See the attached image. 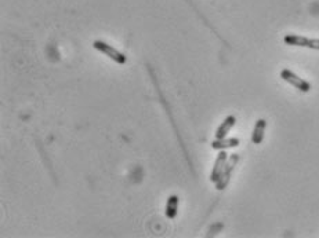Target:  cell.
<instances>
[{
	"label": "cell",
	"mask_w": 319,
	"mask_h": 238,
	"mask_svg": "<svg viewBox=\"0 0 319 238\" xmlns=\"http://www.w3.org/2000/svg\"><path fill=\"white\" fill-rule=\"evenodd\" d=\"M93 47H94V50L104 54L105 57H108L109 60H112L113 62L118 63V65H124V63L127 62V57H126L123 52L116 50L113 46L103 42V40H95V42L93 43Z\"/></svg>",
	"instance_id": "cell-1"
},
{
	"label": "cell",
	"mask_w": 319,
	"mask_h": 238,
	"mask_svg": "<svg viewBox=\"0 0 319 238\" xmlns=\"http://www.w3.org/2000/svg\"><path fill=\"white\" fill-rule=\"evenodd\" d=\"M239 162V154L233 153L228 156V161L225 164V168L221 174L220 179L216 182V189L217 190H224L225 187L228 186L230 180L232 178L233 171H235V167L238 165Z\"/></svg>",
	"instance_id": "cell-2"
},
{
	"label": "cell",
	"mask_w": 319,
	"mask_h": 238,
	"mask_svg": "<svg viewBox=\"0 0 319 238\" xmlns=\"http://www.w3.org/2000/svg\"><path fill=\"white\" fill-rule=\"evenodd\" d=\"M284 42H285L287 46L305 47V48L318 50L319 51V39H310V37L300 36V34H286Z\"/></svg>",
	"instance_id": "cell-3"
},
{
	"label": "cell",
	"mask_w": 319,
	"mask_h": 238,
	"mask_svg": "<svg viewBox=\"0 0 319 238\" xmlns=\"http://www.w3.org/2000/svg\"><path fill=\"white\" fill-rule=\"evenodd\" d=\"M281 79H284L286 83H289L290 85H293L294 88H297L301 93H308L311 90V84L308 81H305L304 79L300 76H297L294 72H292L290 69H284L281 70Z\"/></svg>",
	"instance_id": "cell-4"
},
{
	"label": "cell",
	"mask_w": 319,
	"mask_h": 238,
	"mask_svg": "<svg viewBox=\"0 0 319 238\" xmlns=\"http://www.w3.org/2000/svg\"><path fill=\"white\" fill-rule=\"evenodd\" d=\"M228 161V154L225 153V150H220V153L217 154L216 161H214V165H213V170L210 172V182L212 183H216L217 180L220 179L223 171L225 168V164Z\"/></svg>",
	"instance_id": "cell-5"
},
{
	"label": "cell",
	"mask_w": 319,
	"mask_h": 238,
	"mask_svg": "<svg viewBox=\"0 0 319 238\" xmlns=\"http://www.w3.org/2000/svg\"><path fill=\"white\" fill-rule=\"evenodd\" d=\"M239 143H241L239 138H236V136H231V138L225 136V138H221V139H214L210 146H212V149L220 152V150H227V149L238 147Z\"/></svg>",
	"instance_id": "cell-6"
},
{
	"label": "cell",
	"mask_w": 319,
	"mask_h": 238,
	"mask_svg": "<svg viewBox=\"0 0 319 238\" xmlns=\"http://www.w3.org/2000/svg\"><path fill=\"white\" fill-rule=\"evenodd\" d=\"M235 124H236V117L232 116V114H230V116H227L224 120H223V123L218 126L216 131V139H221V138H225V136L228 135V132L235 127Z\"/></svg>",
	"instance_id": "cell-7"
},
{
	"label": "cell",
	"mask_w": 319,
	"mask_h": 238,
	"mask_svg": "<svg viewBox=\"0 0 319 238\" xmlns=\"http://www.w3.org/2000/svg\"><path fill=\"white\" fill-rule=\"evenodd\" d=\"M178 206H180V197L172 194V196L167 197V201H166V218L167 219H174L178 213Z\"/></svg>",
	"instance_id": "cell-8"
},
{
	"label": "cell",
	"mask_w": 319,
	"mask_h": 238,
	"mask_svg": "<svg viewBox=\"0 0 319 238\" xmlns=\"http://www.w3.org/2000/svg\"><path fill=\"white\" fill-rule=\"evenodd\" d=\"M266 127H267V121L264 119H259L256 121V126H254L253 134H251V142L254 145H261V142L264 139Z\"/></svg>",
	"instance_id": "cell-9"
}]
</instances>
